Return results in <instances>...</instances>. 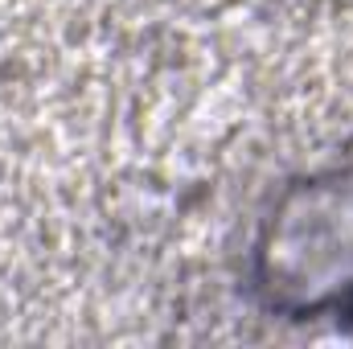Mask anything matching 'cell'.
<instances>
[{
	"label": "cell",
	"mask_w": 353,
	"mask_h": 349,
	"mask_svg": "<svg viewBox=\"0 0 353 349\" xmlns=\"http://www.w3.org/2000/svg\"><path fill=\"white\" fill-rule=\"evenodd\" d=\"M255 288L292 321H353V169L296 181L255 243Z\"/></svg>",
	"instance_id": "obj_1"
}]
</instances>
